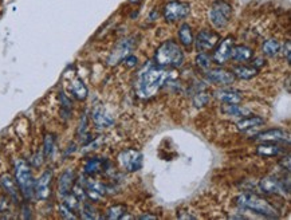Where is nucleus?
<instances>
[{
  "instance_id": "25",
  "label": "nucleus",
  "mask_w": 291,
  "mask_h": 220,
  "mask_svg": "<svg viewBox=\"0 0 291 220\" xmlns=\"http://www.w3.org/2000/svg\"><path fill=\"white\" fill-rule=\"evenodd\" d=\"M72 93L74 94V97L79 99V101H83L86 99L87 97V87L85 86V83L82 82V79L79 78H75L72 83Z\"/></svg>"
},
{
  "instance_id": "15",
  "label": "nucleus",
  "mask_w": 291,
  "mask_h": 220,
  "mask_svg": "<svg viewBox=\"0 0 291 220\" xmlns=\"http://www.w3.org/2000/svg\"><path fill=\"white\" fill-rule=\"evenodd\" d=\"M258 140H261L263 143H276V141H289V133L285 132L283 129H268L266 132H262L259 134Z\"/></svg>"
},
{
  "instance_id": "14",
  "label": "nucleus",
  "mask_w": 291,
  "mask_h": 220,
  "mask_svg": "<svg viewBox=\"0 0 291 220\" xmlns=\"http://www.w3.org/2000/svg\"><path fill=\"white\" fill-rule=\"evenodd\" d=\"M92 117L94 123L98 128H110L114 125V118L110 113H107L105 109L96 108L93 110Z\"/></svg>"
},
{
  "instance_id": "4",
  "label": "nucleus",
  "mask_w": 291,
  "mask_h": 220,
  "mask_svg": "<svg viewBox=\"0 0 291 220\" xmlns=\"http://www.w3.org/2000/svg\"><path fill=\"white\" fill-rule=\"evenodd\" d=\"M16 184L26 199H31L35 195V181L32 177V172L26 161L18 160L15 164Z\"/></svg>"
},
{
  "instance_id": "24",
  "label": "nucleus",
  "mask_w": 291,
  "mask_h": 220,
  "mask_svg": "<svg viewBox=\"0 0 291 220\" xmlns=\"http://www.w3.org/2000/svg\"><path fill=\"white\" fill-rule=\"evenodd\" d=\"M256 152H258L259 156H263V157H272V156H276L281 152V148L274 143H267L259 145L258 149H256Z\"/></svg>"
},
{
  "instance_id": "32",
  "label": "nucleus",
  "mask_w": 291,
  "mask_h": 220,
  "mask_svg": "<svg viewBox=\"0 0 291 220\" xmlns=\"http://www.w3.org/2000/svg\"><path fill=\"white\" fill-rule=\"evenodd\" d=\"M54 136H51V134H48V136H46V138H45V154L46 156H50V154L52 153V150H54Z\"/></svg>"
},
{
  "instance_id": "34",
  "label": "nucleus",
  "mask_w": 291,
  "mask_h": 220,
  "mask_svg": "<svg viewBox=\"0 0 291 220\" xmlns=\"http://www.w3.org/2000/svg\"><path fill=\"white\" fill-rule=\"evenodd\" d=\"M136 63H137V58L134 55H128L123 59V65H126L128 67L136 66Z\"/></svg>"
},
{
  "instance_id": "11",
  "label": "nucleus",
  "mask_w": 291,
  "mask_h": 220,
  "mask_svg": "<svg viewBox=\"0 0 291 220\" xmlns=\"http://www.w3.org/2000/svg\"><path fill=\"white\" fill-rule=\"evenodd\" d=\"M205 78L207 81L215 85H231L234 83L236 77L234 75V73L227 72L223 69H211L205 73Z\"/></svg>"
},
{
  "instance_id": "3",
  "label": "nucleus",
  "mask_w": 291,
  "mask_h": 220,
  "mask_svg": "<svg viewBox=\"0 0 291 220\" xmlns=\"http://www.w3.org/2000/svg\"><path fill=\"white\" fill-rule=\"evenodd\" d=\"M236 204L243 210H250L258 215L267 216V218H278L279 214L272 205L261 196L255 194H242L235 199Z\"/></svg>"
},
{
  "instance_id": "9",
  "label": "nucleus",
  "mask_w": 291,
  "mask_h": 220,
  "mask_svg": "<svg viewBox=\"0 0 291 220\" xmlns=\"http://www.w3.org/2000/svg\"><path fill=\"white\" fill-rule=\"evenodd\" d=\"M196 49L200 52L212 50L220 42V35L214 30H201L196 36Z\"/></svg>"
},
{
  "instance_id": "21",
  "label": "nucleus",
  "mask_w": 291,
  "mask_h": 220,
  "mask_svg": "<svg viewBox=\"0 0 291 220\" xmlns=\"http://www.w3.org/2000/svg\"><path fill=\"white\" fill-rule=\"evenodd\" d=\"M234 75L240 79H251V78H254L258 74V69L254 66H236L234 67Z\"/></svg>"
},
{
  "instance_id": "36",
  "label": "nucleus",
  "mask_w": 291,
  "mask_h": 220,
  "mask_svg": "<svg viewBox=\"0 0 291 220\" xmlns=\"http://www.w3.org/2000/svg\"><path fill=\"white\" fill-rule=\"evenodd\" d=\"M290 47H291V43H290V41H287L286 42V50H285V54H286V61L289 62V63H290V61H291V58H290Z\"/></svg>"
},
{
  "instance_id": "5",
  "label": "nucleus",
  "mask_w": 291,
  "mask_h": 220,
  "mask_svg": "<svg viewBox=\"0 0 291 220\" xmlns=\"http://www.w3.org/2000/svg\"><path fill=\"white\" fill-rule=\"evenodd\" d=\"M232 16V5L225 0H216L211 5L210 21L216 28H224L231 21Z\"/></svg>"
},
{
  "instance_id": "37",
  "label": "nucleus",
  "mask_w": 291,
  "mask_h": 220,
  "mask_svg": "<svg viewBox=\"0 0 291 220\" xmlns=\"http://www.w3.org/2000/svg\"><path fill=\"white\" fill-rule=\"evenodd\" d=\"M263 65H265V59H262V58H256L255 62H254V67H256V69H259Z\"/></svg>"
},
{
  "instance_id": "2",
  "label": "nucleus",
  "mask_w": 291,
  "mask_h": 220,
  "mask_svg": "<svg viewBox=\"0 0 291 220\" xmlns=\"http://www.w3.org/2000/svg\"><path fill=\"white\" fill-rule=\"evenodd\" d=\"M154 62L160 67H180L184 63V52L176 42L167 41L156 50Z\"/></svg>"
},
{
  "instance_id": "22",
  "label": "nucleus",
  "mask_w": 291,
  "mask_h": 220,
  "mask_svg": "<svg viewBox=\"0 0 291 220\" xmlns=\"http://www.w3.org/2000/svg\"><path fill=\"white\" fill-rule=\"evenodd\" d=\"M0 184H1V187H3V188H4V190L7 191L8 194H10L11 197L15 200V201H18V200H19L15 181L11 179L8 174H3V176L0 177Z\"/></svg>"
},
{
  "instance_id": "10",
  "label": "nucleus",
  "mask_w": 291,
  "mask_h": 220,
  "mask_svg": "<svg viewBox=\"0 0 291 220\" xmlns=\"http://www.w3.org/2000/svg\"><path fill=\"white\" fill-rule=\"evenodd\" d=\"M234 43H235L234 36H227L225 39L220 42L216 51L214 52V61L218 65H224L225 62L230 59L231 52H232V49H234Z\"/></svg>"
},
{
  "instance_id": "28",
  "label": "nucleus",
  "mask_w": 291,
  "mask_h": 220,
  "mask_svg": "<svg viewBox=\"0 0 291 220\" xmlns=\"http://www.w3.org/2000/svg\"><path fill=\"white\" fill-rule=\"evenodd\" d=\"M125 211H126V207H125V205H114V207H112V208H109V210H107L106 218L107 219H113V220L121 219L123 214H125Z\"/></svg>"
},
{
  "instance_id": "16",
  "label": "nucleus",
  "mask_w": 291,
  "mask_h": 220,
  "mask_svg": "<svg viewBox=\"0 0 291 220\" xmlns=\"http://www.w3.org/2000/svg\"><path fill=\"white\" fill-rule=\"evenodd\" d=\"M216 98L224 103H240L242 93L235 89H219L215 93Z\"/></svg>"
},
{
  "instance_id": "20",
  "label": "nucleus",
  "mask_w": 291,
  "mask_h": 220,
  "mask_svg": "<svg viewBox=\"0 0 291 220\" xmlns=\"http://www.w3.org/2000/svg\"><path fill=\"white\" fill-rule=\"evenodd\" d=\"M179 39L183 46L185 47L192 46V43L194 42V32H192V28H191V26H189L188 23H184V24H181V26H180Z\"/></svg>"
},
{
  "instance_id": "39",
  "label": "nucleus",
  "mask_w": 291,
  "mask_h": 220,
  "mask_svg": "<svg viewBox=\"0 0 291 220\" xmlns=\"http://www.w3.org/2000/svg\"><path fill=\"white\" fill-rule=\"evenodd\" d=\"M140 1H143V0H129V3H133V4H137Z\"/></svg>"
},
{
  "instance_id": "13",
  "label": "nucleus",
  "mask_w": 291,
  "mask_h": 220,
  "mask_svg": "<svg viewBox=\"0 0 291 220\" xmlns=\"http://www.w3.org/2000/svg\"><path fill=\"white\" fill-rule=\"evenodd\" d=\"M259 188L266 194H282L285 195V192H289V188L285 187L283 183H281L276 177L268 176L265 179L261 180L259 183Z\"/></svg>"
},
{
  "instance_id": "29",
  "label": "nucleus",
  "mask_w": 291,
  "mask_h": 220,
  "mask_svg": "<svg viewBox=\"0 0 291 220\" xmlns=\"http://www.w3.org/2000/svg\"><path fill=\"white\" fill-rule=\"evenodd\" d=\"M210 96L204 92H199L196 93V96L194 98V106H197V108H201V106H205L207 103L210 102Z\"/></svg>"
},
{
  "instance_id": "27",
  "label": "nucleus",
  "mask_w": 291,
  "mask_h": 220,
  "mask_svg": "<svg viewBox=\"0 0 291 220\" xmlns=\"http://www.w3.org/2000/svg\"><path fill=\"white\" fill-rule=\"evenodd\" d=\"M105 168L103 161L101 159H90L85 165V172L87 174H96L98 172H101Z\"/></svg>"
},
{
  "instance_id": "30",
  "label": "nucleus",
  "mask_w": 291,
  "mask_h": 220,
  "mask_svg": "<svg viewBox=\"0 0 291 220\" xmlns=\"http://www.w3.org/2000/svg\"><path fill=\"white\" fill-rule=\"evenodd\" d=\"M211 62H212V58L205 52H200L199 55L196 56V65L201 69H208L211 66Z\"/></svg>"
},
{
  "instance_id": "6",
  "label": "nucleus",
  "mask_w": 291,
  "mask_h": 220,
  "mask_svg": "<svg viewBox=\"0 0 291 220\" xmlns=\"http://www.w3.org/2000/svg\"><path fill=\"white\" fill-rule=\"evenodd\" d=\"M191 11V5L185 1H180V0H172L167 3L164 7V16L168 22H177L184 19L189 15Z\"/></svg>"
},
{
  "instance_id": "38",
  "label": "nucleus",
  "mask_w": 291,
  "mask_h": 220,
  "mask_svg": "<svg viewBox=\"0 0 291 220\" xmlns=\"http://www.w3.org/2000/svg\"><path fill=\"white\" fill-rule=\"evenodd\" d=\"M138 219H141V220H148V219H157L156 216L153 215H141Z\"/></svg>"
},
{
  "instance_id": "12",
  "label": "nucleus",
  "mask_w": 291,
  "mask_h": 220,
  "mask_svg": "<svg viewBox=\"0 0 291 220\" xmlns=\"http://www.w3.org/2000/svg\"><path fill=\"white\" fill-rule=\"evenodd\" d=\"M52 180V172L51 171H46L42 174L38 181H35V196L38 199L46 200L50 196V185H51Z\"/></svg>"
},
{
  "instance_id": "17",
  "label": "nucleus",
  "mask_w": 291,
  "mask_h": 220,
  "mask_svg": "<svg viewBox=\"0 0 291 220\" xmlns=\"http://www.w3.org/2000/svg\"><path fill=\"white\" fill-rule=\"evenodd\" d=\"M252 56H254V50H252L251 47L244 46V45H242V46H234L232 52H231V58H232L234 61L240 62V63L251 61Z\"/></svg>"
},
{
  "instance_id": "33",
  "label": "nucleus",
  "mask_w": 291,
  "mask_h": 220,
  "mask_svg": "<svg viewBox=\"0 0 291 220\" xmlns=\"http://www.w3.org/2000/svg\"><path fill=\"white\" fill-rule=\"evenodd\" d=\"M61 214L62 216H63V218H66V219H77V216L73 215L72 210H70V208H67L65 204L61 205Z\"/></svg>"
},
{
  "instance_id": "19",
  "label": "nucleus",
  "mask_w": 291,
  "mask_h": 220,
  "mask_svg": "<svg viewBox=\"0 0 291 220\" xmlns=\"http://www.w3.org/2000/svg\"><path fill=\"white\" fill-rule=\"evenodd\" d=\"M73 183H74V172L73 171H66L65 173L62 174L59 179V184H58V190L62 196H66L67 194H70L72 191Z\"/></svg>"
},
{
  "instance_id": "31",
  "label": "nucleus",
  "mask_w": 291,
  "mask_h": 220,
  "mask_svg": "<svg viewBox=\"0 0 291 220\" xmlns=\"http://www.w3.org/2000/svg\"><path fill=\"white\" fill-rule=\"evenodd\" d=\"M82 218L83 219H97L98 215L92 205L86 203V204L83 205V208H82Z\"/></svg>"
},
{
  "instance_id": "8",
  "label": "nucleus",
  "mask_w": 291,
  "mask_h": 220,
  "mask_svg": "<svg viewBox=\"0 0 291 220\" xmlns=\"http://www.w3.org/2000/svg\"><path fill=\"white\" fill-rule=\"evenodd\" d=\"M120 164L123 169H126L128 172H136L143 167V154L136 149H125L122 150L120 156Z\"/></svg>"
},
{
  "instance_id": "18",
  "label": "nucleus",
  "mask_w": 291,
  "mask_h": 220,
  "mask_svg": "<svg viewBox=\"0 0 291 220\" xmlns=\"http://www.w3.org/2000/svg\"><path fill=\"white\" fill-rule=\"evenodd\" d=\"M263 123H265V120L259 117V116H248V117H243L242 120H239L238 123H236V126L242 132H247L250 129L262 126Z\"/></svg>"
},
{
  "instance_id": "26",
  "label": "nucleus",
  "mask_w": 291,
  "mask_h": 220,
  "mask_svg": "<svg viewBox=\"0 0 291 220\" xmlns=\"http://www.w3.org/2000/svg\"><path fill=\"white\" fill-rule=\"evenodd\" d=\"M263 54L267 56H275L279 50H281V43L276 41V39H268L263 43L262 46Z\"/></svg>"
},
{
  "instance_id": "7",
  "label": "nucleus",
  "mask_w": 291,
  "mask_h": 220,
  "mask_svg": "<svg viewBox=\"0 0 291 220\" xmlns=\"http://www.w3.org/2000/svg\"><path fill=\"white\" fill-rule=\"evenodd\" d=\"M134 47V41L133 38H125L118 42L116 46L113 47L110 55L107 58V63L110 66H116L120 62H122L126 56L130 54L132 49Z\"/></svg>"
},
{
  "instance_id": "35",
  "label": "nucleus",
  "mask_w": 291,
  "mask_h": 220,
  "mask_svg": "<svg viewBox=\"0 0 291 220\" xmlns=\"http://www.w3.org/2000/svg\"><path fill=\"white\" fill-rule=\"evenodd\" d=\"M7 208H8V203H7V200H5L4 197H0V214H1V212H4Z\"/></svg>"
},
{
  "instance_id": "23",
  "label": "nucleus",
  "mask_w": 291,
  "mask_h": 220,
  "mask_svg": "<svg viewBox=\"0 0 291 220\" xmlns=\"http://www.w3.org/2000/svg\"><path fill=\"white\" fill-rule=\"evenodd\" d=\"M223 112L228 116H234V117H244V116H248L250 110L243 106H239V103H225L223 106Z\"/></svg>"
},
{
  "instance_id": "1",
  "label": "nucleus",
  "mask_w": 291,
  "mask_h": 220,
  "mask_svg": "<svg viewBox=\"0 0 291 220\" xmlns=\"http://www.w3.org/2000/svg\"><path fill=\"white\" fill-rule=\"evenodd\" d=\"M169 72L164 67L148 66L140 73L137 83V93L140 97L150 98L156 96L168 79Z\"/></svg>"
}]
</instances>
